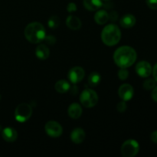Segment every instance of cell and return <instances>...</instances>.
<instances>
[{
  "label": "cell",
  "instance_id": "cell-17",
  "mask_svg": "<svg viewBox=\"0 0 157 157\" xmlns=\"http://www.w3.org/2000/svg\"><path fill=\"white\" fill-rule=\"evenodd\" d=\"M50 50L45 44H39L35 49V55L40 60H45L49 57Z\"/></svg>",
  "mask_w": 157,
  "mask_h": 157
},
{
  "label": "cell",
  "instance_id": "cell-32",
  "mask_svg": "<svg viewBox=\"0 0 157 157\" xmlns=\"http://www.w3.org/2000/svg\"><path fill=\"white\" fill-rule=\"evenodd\" d=\"M1 130H2V126L0 125V131H1Z\"/></svg>",
  "mask_w": 157,
  "mask_h": 157
},
{
  "label": "cell",
  "instance_id": "cell-25",
  "mask_svg": "<svg viewBox=\"0 0 157 157\" xmlns=\"http://www.w3.org/2000/svg\"><path fill=\"white\" fill-rule=\"evenodd\" d=\"M147 5L150 9L157 10V0H147Z\"/></svg>",
  "mask_w": 157,
  "mask_h": 157
},
{
  "label": "cell",
  "instance_id": "cell-11",
  "mask_svg": "<svg viewBox=\"0 0 157 157\" xmlns=\"http://www.w3.org/2000/svg\"><path fill=\"white\" fill-rule=\"evenodd\" d=\"M2 136V138L4 139V140H6V142L12 143L17 140V138H18V133L12 127H8L3 129Z\"/></svg>",
  "mask_w": 157,
  "mask_h": 157
},
{
  "label": "cell",
  "instance_id": "cell-7",
  "mask_svg": "<svg viewBox=\"0 0 157 157\" xmlns=\"http://www.w3.org/2000/svg\"><path fill=\"white\" fill-rule=\"evenodd\" d=\"M44 130L46 133L52 137H58L63 133V129L61 124L55 121H50L46 123Z\"/></svg>",
  "mask_w": 157,
  "mask_h": 157
},
{
  "label": "cell",
  "instance_id": "cell-6",
  "mask_svg": "<svg viewBox=\"0 0 157 157\" xmlns=\"http://www.w3.org/2000/svg\"><path fill=\"white\" fill-rule=\"evenodd\" d=\"M140 151V145L135 140H127L122 144L121 154L124 157H133Z\"/></svg>",
  "mask_w": 157,
  "mask_h": 157
},
{
  "label": "cell",
  "instance_id": "cell-19",
  "mask_svg": "<svg viewBox=\"0 0 157 157\" xmlns=\"http://www.w3.org/2000/svg\"><path fill=\"white\" fill-rule=\"evenodd\" d=\"M55 88L56 91H58V93L64 94L70 90L71 85L69 82H67L65 80H60V81L56 82L55 85Z\"/></svg>",
  "mask_w": 157,
  "mask_h": 157
},
{
  "label": "cell",
  "instance_id": "cell-21",
  "mask_svg": "<svg viewBox=\"0 0 157 157\" xmlns=\"http://www.w3.org/2000/svg\"><path fill=\"white\" fill-rule=\"evenodd\" d=\"M48 27L52 29H55L59 26L60 25V18L57 15H52L49 18L48 21Z\"/></svg>",
  "mask_w": 157,
  "mask_h": 157
},
{
  "label": "cell",
  "instance_id": "cell-20",
  "mask_svg": "<svg viewBox=\"0 0 157 157\" xmlns=\"http://www.w3.org/2000/svg\"><path fill=\"white\" fill-rule=\"evenodd\" d=\"M101 77L98 72L94 71L89 75L88 84L90 87H97L101 83Z\"/></svg>",
  "mask_w": 157,
  "mask_h": 157
},
{
  "label": "cell",
  "instance_id": "cell-9",
  "mask_svg": "<svg viewBox=\"0 0 157 157\" xmlns=\"http://www.w3.org/2000/svg\"><path fill=\"white\" fill-rule=\"evenodd\" d=\"M151 64L146 61H140L136 65V72L141 78H148L152 74Z\"/></svg>",
  "mask_w": 157,
  "mask_h": 157
},
{
  "label": "cell",
  "instance_id": "cell-34",
  "mask_svg": "<svg viewBox=\"0 0 157 157\" xmlns=\"http://www.w3.org/2000/svg\"><path fill=\"white\" fill-rule=\"evenodd\" d=\"M0 99H1V95H0Z\"/></svg>",
  "mask_w": 157,
  "mask_h": 157
},
{
  "label": "cell",
  "instance_id": "cell-10",
  "mask_svg": "<svg viewBox=\"0 0 157 157\" xmlns=\"http://www.w3.org/2000/svg\"><path fill=\"white\" fill-rule=\"evenodd\" d=\"M118 94L123 101H128L133 98V94H134V90L130 84H124L119 87Z\"/></svg>",
  "mask_w": 157,
  "mask_h": 157
},
{
  "label": "cell",
  "instance_id": "cell-8",
  "mask_svg": "<svg viewBox=\"0 0 157 157\" xmlns=\"http://www.w3.org/2000/svg\"><path fill=\"white\" fill-rule=\"evenodd\" d=\"M85 76L84 70L81 67H75L71 69L68 72V78L71 82L74 84L81 82Z\"/></svg>",
  "mask_w": 157,
  "mask_h": 157
},
{
  "label": "cell",
  "instance_id": "cell-15",
  "mask_svg": "<svg viewBox=\"0 0 157 157\" xmlns=\"http://www.w3.org/2000/svg\"><path fill=\"white\" fill-rule=\"evenodd\" d=\"M67 113H68L69 117H71L72 119H78L82 114V108L80 104L74 103L69 106Z\"/></svg>",
  "mask_w": 157,
  "mask_h": 157
},
{
  "label": "cell",
  "instance_id": "cell-30",
  "mask_svg": "<svg viewBox=\"0 0 157 157\" xmlns=\"http://www.w3.org/2000/svg\"><path fill=\"white\" fill-rule=\"evenodd\" d=\"M150 139L153 142H154L155 144H157V130H155L150 135Z\"/></svg>",
  "mask_w": 157,
  "mask_h": 157
},
{
  "label": "cell",
  "instance_id": "cell-23",
  "mask_svg": "<svg viewBox=\"0 0 157 157\" xmlns=\"http://www.w3.org/2000/svg\"><path fill=\"white\" fill-rule=\"evenodd\" d=\"M118 77L122 81H125L129 77V71L127 68H121V70L118 71Z\"/></svg>",
  "mask_w": 157,
  "mask_h": 157
},
{
  "label": "cell",
  "instance_id": "cell-18",
  "mask_svg": "<svg viewBox=\"0 0 157 157\" xmlns=\"http://www.w3.org/2000/svg\"><path fill=\"white\" fill-rule=\"evenodd\" d=\"M109 20V15L106 10L98 9L94 15V21L98 25H104Z\"/></svg>",
  "mask_w": 157,
  "mask_h": 157
},
{
  "label": "cell",
  "instance_id": "cell-26",
  "mask_svg": "<svg viewBox=\"0 0 157 157\" xmlns=\"http://www.w3.org/2000/svg\"><path fill=\"white\" fill-rule=\"evenodd\" d=\"M44 40L45 41L46 43H48V44H51V45L55 44V42H56V38L53 35H48V36H45Z\"/></svg>",
  "mask_w": 157,
  "mask_h": 157
},
{
  "label": "cell",
  "instance_id": "cell-27",
  "mask_svg": "<svg viewBox=\"0 0 157 157\" xmlns=\"http://www.w3.org/2000/svg\"><path fill=\"white\" fill-rule=\"evenodd\" d=\"M67 10L68 12H74L77 10V6L75 2H70L67 6Z\"/></svg>",
  "mask_w": 157,
  "mask_h": 157
},
{
  "label": "cell",
  "instance_id": "cell-16",
  "mask_svg": "<svg viewBox=\"0 0 157 157\" xmlns=\"http://www.w3.org/2000/svg\"><path fill=\"white\" fill-rule=\"evenodd\" d=\"M84 8L88 11H97L103 6L102 0H84Z\"/></svg>",
  "mask_w": 157,
  "mask_h": 157
},
{
  "label": "cell",
  "instance_id": "cell-14",
  "mask_svg": "<svg viewBox=\"0 0 157 157\" xmlns=\"http://www.w3.org/2000/svg\"><path fill=\"white\" fill-rule=\"evenodd\" d=\"M66 25L71 30H78L81 27V21L75 15H69L66 19Z\"/></svg>",
  "mask_w": 157,
  "mask_h": 157
},
{
  "label": "cell",
  "instance_id": "cell-22",
  "mask_svg": "<svg viewBox=\"0 0 157 157\" xmlns=\"http://www.w3.org/2000/svg\"><path fill=\"white\" fill-rule=\"evenodd\" d=\"M156 81L154 79H151V78H149V79L146 80L144 83V88L147 90H153L155 87H156Z\"/></svg>",
  "mask_w": 157,
  "mask_h": 157
},
{
  "label": "cell",
  "instance_id": "cell-29",
  "mask_svg": "<svg viewBox=\"0 0 157 157\" xmlns=\"http://www.w3.org/2000/svg\"><path fill=\"white\" fill-rule=\"evenodd\" d=\"M151 96H152V98H153V101H154L155 102L157 103V87H155L153 89Z\"/></svg>",
  "mask_w": 157,
  "mask_h": 157
},
{
  "label": "cell",
  "instance_id": "cell-1",
  "mask_svg": "<svg viewBox=\"0 0 157 157\" xmlns=\"http://www.w3.org/2000/svg\"><path fill=\"white\" fill-rule=\"evenodd\" d=\"M137 55L130 46L124 45L118 48L113 54V61L121 68H127L134 64Z\"/></svg>",
  "mask_w": 157,
  "mask_h": 157
},
{
  "label": "cell",
  "instance_id": "cell-5",
  "mask_svg": "<svg viewBox=\"0 0 157 157\" xmlns=\"http://www.w3.org/2000/svg\"><path fill=\"white\" fill-rule=\"evenodd\" d=\"M32 114V107L27 103H21L15 110V118L18 122L25 123L29 121Z\"/></svg>",
  "mask_w": 157,
  "mask_h": 157
},
{
  "label": "cell",
  "instance_id": "cell-33",
  "mask_svg": "<svg viewBox=\"0 0 157 157\" xmlns=\"http://www.w3.org/2000/svg\"><path fill=\"white\" fill-rule=\"evenodd\" d=\"M104 1H109V0H104Z\"/></svg>",
  "mask_w": 157,
  "mask_h": 157
},
{
  "label": "cell",
  "instance_id": "cell-24",
  "mask_svg": "<svg viewBox=\"0 0 157 157\" xmlns=\"http://www.w3.org/2000/svg\"><path fill=\"white\" fill-rule=\"evenodd\" d=\"M127 108V105L126 101H122L121 102H119L117 105V110L119 112H124Z\"/></svg>",
  "mask_w": 157,
  "mask_h": 157
},
{
  "label": "cell",
  "instance_id": "cell-28",
  "mask_svg": "<svg viewBox=\"0 0 157 157\" xmlns=\"http://www.w3.org/2000/svg\"><path fill=\"white\" fill-rule=\"evenodd\" d=\"M108 15H109V19L111 20L112 21H116L117 20L118 14L117 12H115V11H112V12H110Z\"/></svg>",
  "mask_w": 157,
  "mask_h": 157
},
{
  "label": "cell",
  "instance_id": "cell-12",
  "mask_svg": "<svg viewBox=\"0 0 157 157\" xmlns=\"http://www.w3.org/2000/svg\"><path fill=\"white\" fill-rule=\"evenodd\" d=\"M71 140L76 144H81L85 139V132L81 128H75L71 133Z\"/></svg>",
  "mask_w": 157,
  "mask_h": 157
},
{
  "label": "cell",
  "instance_id": "cell-4",
  "mask_svg": "<svg viewBox=\"0 0 157 157\" xmlns=\"http://www.w3.org/2000/svg\"><path fill=\"white\" fill-rule=\"evenodd\" d=\"M80 101L87 108L94 107L98 102V95L94 90L85 89L80 95Z\"/></svg>",
  "mask_w": 157,
  "mask_h": 157
},
{
  "label": "cell",
  "instance_id": "cell-2",
  "mask_svg": "<svg viewBox=\"0 0 157 157\" xmlns=\"http://www.w3.org/2000/svg\"><path fill=\"white\" fill-rule=\"evenodd\" d=\"M26 39L33 44H38L44 41L46 36V31L44 25L38 21L29 23L25 29Z\"/></svg>",
  "mask_w": 157,
  "mask_h": 157
},
{
  "label": "cell",
  "instance_id": "cell-13",
  "mask_svg": "<svg viewBox=\"0 0 157 157\" xmlns=\"http://www.w3.org/2000/svg\"><path fill=\"white\" fill-rule=\"evenodd\" d=\"M136 21V20L134 15L131 14H127L121 17L120 20V24L124 29H130L135 25Z\"/></svg>",
  "mask_w": 157,
  "mask_h": 157
},
{
  "label": "cell",
  "instance_id": "cell-3",
  "mask_svg": "<svg viewBox=\"0 0 157 157\" xmlns=\"http://www.w3.org/2000/svg\"><path fill=\"white\" fill-rule=\"evenodd\" d=\"M121 38V32L119 27L114 24L107 25L101 32V40L107 46L118 44Z\"/></svg>",
  "mask_w": 157,
  "mask_h": 157
},
{
  "label": "cell",
  "instance_id": "cell-31",
  "mask_svg": "<svg viewBox=\"0 0 157 157\" xmlns=\"http://www.w3.org/2000/svg\"><path fill=\"white\" fill-rule=\"evenodd\" d=\"M152 72H153V78H154L155 81L157 82V63L156 64H155V66L153 67V71H152Z\"/></svg>",
  "mask_w": 157,
  "mask_h": 157
}]
</instances>
